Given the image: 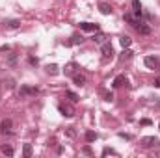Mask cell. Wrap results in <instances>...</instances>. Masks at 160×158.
Returning a JSON list of instances; mask_svg holds the SVG:
<instances>
[{
  "instance_id": "6da1fadb",
  "label": "cell",
  "mask_w": 160,
  "mask_h": 158,
  "mask_svg": "<svg viewBox=\"0 0 160 158\" xmlns=\"http://www.w3.org/2000/svg\"><path fill=\"white\" fill-rule=\"evenodd\" d=\"M125 21H127V22H128L136 32H140L142 36H149V34H151L149 24H147V22H143V21H142V17H136L132 11H127V13H125Z\"/></svg>"
},
{
  "instance_id": "7a4b0ae2",
  "label": "cell",
  "mask_w": 160,
  "mask_h": 158,
  "mask_svg": "<svg viewBox=\"0 0 160 158\" xmlns=\"http://www.w3.org/2000/svg\"><path fill=\"white\" fill-rule=\"evenodd\" d=\"M39 93V89L36 86H21L19 89V97L21 99H28V97H36Z\"/></svg>"
},
{
  "instance_id": "3957f363",
  "label": "cell",
  "mask_w": 160,
  "mask_h": 158,
  "mask_svg": "<svg viewBox=\"0 0 160 158\" xmlns=\"http://www.w3.org/2000/svg\"><path fill=\"white\" fill-rule=\"evenodd\" d=\"M101 52H102V58L104 60H112L114 58V47L108 43V41H104V43H101Z\"/></svg>"
},
{
  "instance_id": "277c9868",
  "label": "cell",
  "mask_w": 160,
  "mask_h": 158,
  "mask_svg": "<svg viewBox=\"0 0 160 158\" xmlns=\"http://www.w3.org/2000/svg\"><path fill=\"white\" fill-rule=\"evenodd\" d=\"M58 110H60V114H62L63 117H73V116H75V108H73L71 104L60 102V104H58Z\"/></svg>"
},
{
  "instance_id": "5b68a950",
  "label": "cell",
  "mask_w": 160,
  "mask_h": 158,
  "mask_svg": "<svg viewBox=\"0 0 160 158\" xmlns=\"http://www.w3.org/2000/svg\"><path fill=\"white\" fill-rule=\"evenodd\" d=\"M0 134H4V136L13 134V121H11V119H4V121L0 123Z\"/></svg>"
},
{
  "instance_id": "8992f818",
  "label": "cell",
  "mask_w": 160,
  "mask_h": 158,
  "mask_svg": "<svg viewBox=\"0 0 160 158\" xmlns=\"http://www.w3.org/2000/svg\"><path fill=\"white\" fill-rule=\"evenodd\" d=\"M143 147H147V149H153V147H158L160 141L158 138H155V136H145V138H142V141H140Z\"/></svg>"
},
{
  "instance_id": "52a82bcc",
  "label": "cell",
  "mask_w": 160,
  "mask_h": 158,
  "mask_svg": "<svg viewBox=\"0 0 160 158\" xmlns=\"http://www.w3.org/2000/svg\"><path fill=\"white\" fill-rule=\"evenodd\" d=\"M78 26H80V30H84V32H99L101 30V26L93 24V22H80Z\"/></svg>"
},
{
  "instance_id": "ba28073f",
  "label": "cell",
  "mask_w": 160,
  "mask_h": 158,
  "mask_svg": "<svg viewBox=\"0 0 160 158\" xmlns=\"http://www.w3.org/2000/svg\"><path fill=\"white\" fill-rule=\"evenodd\" d=\"M112 86H114L116 89H119V87H123V86H128V80H127L125 75H119V77H116V80H114Z\"/></svg>"
},
{
  "instance_id": "9c48e42d",
  "label": "cell",
  "mask_w": 160,
  "mask_h": 158,
  "mask_svg": "<svg viewBox=\"0 0 160 158\" xmlns=\"http://www.w3.org/2000/svg\"><path fill=\"white\" fill-rule=\"evenodd\" d=\"M71 77H73V82H75V86H78V87L86 86V77H84L82 73H73Z\"/></svg>"
},
{
  "instance_id": "30bf717a",
  "label": "cell",
  "mask_w": 160,
  "mask_h": 158,
  "mask_svg": "<svg viewBox=\"0 0 160 158\" xmlns=\"http://www.w3.org/2000/svg\"><path fill=\"white\" fill-rule=\"evenodd\" d=\"M143 62H145V65H147V67H151V69H155V67H158V58H155V56H147V58H145V60H143Z\"/></svg>"
},
{
  "instance_id": "8fae6325",
  "label": "cell",
  "mask_w": 160,
  "mask_h": 158,
  "mask_svg": "<svg viewBox=\"0 0 160 158\" xmlns=\"http://www.w3.org/2000/svg\"><path fill=\"white\" fill-rule=\"evenodd\" d=\"M132 13H134L136 17H142V13H143V9H142V4H140L138 0H132Z\"/></svg>"
},
{
  "instance_id": "7c38bea8",
  "label": "cell",
  "mask_w": 160,
  "mask_h": 158,
  "mask_svg": "<svg viewBox=\"0 0 160 158\" xmlns=\"http://www.w3.org/2000/svg\"><path fill=\"white\" fill-rule=\"evenodd\" d=\"M99 9H101L102 15H110V13H112V6L106 4V2H99Z\"/></svg>"
},
{
  "instance_id": "4fadbf2b",
  "label": "cell",
  "mask_w": 160,
  "mask_h": 158,
  "mask_svg": "<svg viewBox=\"0 0 160 158\" xmlns=\"http://www.w3.org/2000/svg\"><path fill=\"white\" fill-rule=\"evenodd\" d=\"M82 41H84V37H82V36H73V37H71V41H67L65 45H67V47H71V45H80Z\"/></svg>"
},
{
  "instance_id": "5bb4252c",
  "label": "cell",
  "mask_w": 160,
  "mask_h": 158,
  "mask_svg": "<svg viewBox=\"0 0 160 158\" xmlns=\"http://www.w3.org/2000/svg\"><path fill=\"white\" fill-rule=\"evenodd\" d=\"M97 138H99L97 132H93V130H88V132H86V141H95Z\"/></svg>"
},
{
  "instance_id": "9a60e30c",
  "label": "cell",
  "mask_w": 160,
  "mask_h": 158,
  "mask_svg": "<svg viewBox=\"0 0 160 158\" xmlns=\"http://www.w3.org/2000/svg\"><path fill=\"white\" fill-rule=\"evenodd\" d=\"M119 43H121V47H123V48H128V47H130V43H132V39H130L128 36H123V37L119 39Z\"/></svg>"
},
{
  "instance_id": "2e32d148",
  "label": "cell",
  "mask_w": 160,
  "mask_h": 158,
  "mask_svg": "<svg viewBox=\"0 0 160 158\" xmlns=\"http://www.w3.org/2000/svg\"><path fill=\"white\" fill-rule=\"evenodd\" d=\"M22 155H24V158L32 156V145H30V143H24V147H22Z\"/></svg>"
},
{
  "instance_id": "e0dca14e",
  "label": "cell",
  "mask_w": 160,
  "mask_h": 158,
  "mask_svg": "<svg viewBox=\"0 0 160 158\" xmlns=\"http://www.w3.org/2000/svg\"><path fill=\"white\" fill-rule=\"evenodd\" d=\"M132 58V52L128 50V48H125L123 52H121V62H125V60H130Z\"/></svg>"
},
{
  "instance_id": "ac0fdd59",
  "label": "cell",
  "mask_w": 160,
  "mask_h": 158,
  "mask_svg": "<svg viewBox=\"0 0 160 158\" xmlns=\"http://www.w3.org/2000/svg\"><path fill=\"white\" fill-rule=\"evenodd\" d=\"M47 73H48V75H58V65H56V63L47 65Z\"/></svg>"
},
{
  "instance_id": "d6986e66",
  "label": "cell",
  "mask_w": 160,
  "mask_h": 158,
  "mask_svg": "<svg viewBox=\"0 0 160 158\" xmlns=\"http://www.w3.org/2000/svg\"><path fill=\"white\" fill-rule=\"evenodd\" d=\"M65 97H69L71 102H78V95H77L75 91H65Z\"/></svg>"
},
{
  "instance_id": "ffe728a7",
  "label": "cell",
  "mask_w": 160,
  "mask_h": 158,
  "mask_svg": "<svg viewBox=\"0 0 160 158\" xmlns=\"http://www.w3.org/2000/svg\"><path fill=\"white\" fill-rule=\"evenodd\" d=\"M2 153L8 155V156H13V147H9V145H2Z\"/></svg>"
},
{
  "instance_id": "44dd1931",
  "label": "cell",
  "mask_w": 160,
  "mask_h": 158,
  "mask_svg": "<svg viewBox=\"0 0 160 158\" xmlns=\"http://www.w3.org/2000/svg\"><path fill=\"white\" fill-rule=\"evenodd\" d=\"M75 69H77V63H69V65L65 67V75H73Z\"/></svg>"
},
{
  "instance_id": "7402d4cb",
  "label": "cell",
  "mask_w": 160,
  "mask_h": 158,
  "mask_svg": "<svg viewBox=\"0 0 160 158\" xmlns=\"http://www.w3.org/2000/svg\"><path fill=\"white\" fill-rule=\"evenodd\" d=\"M6 24H8V28H19V26H21L19 21H8Z\"/></svg>"
},
{
  "instance_id": "603a6c76",
  "label": "cell",
  "mask_w": 160,
  "mask_h": 158,
  "mask_svg": "<svg viewBox=\"0 0 160 158\" xmlns=\"http://www.w3.org/2000/svg\"><path fill=\"white\" fill-rule=\"evenodd\" d=\"M101 93H102V97H104V101H112V99H114V95H112L110 91H104V89H102Z\"/></svg>"
},
{
  "instance_id": "cb8c5ba5",
  "label": "cell",
  "mask_w": 160,
  "mask_h": 158,
  "mask_svg": "<svg viewBox=\"0 0 160 158\" xmlns=\"http://www.w3.org/2000/svg\"><path fill=\"white\" fill-rule=\"evenodd\" d=\"M82 153H84V155H88V156H93V151H91V147H89V145H86V147L82 149Z\"/></svg>"
},
{
  "instance_id": "d4e9b609",
  "label": "cell",
  "mask_w": 160,
  "mask_h": 158,
  "mask_svg": "<svg viewBox=\"0 0 160 158\" xmlns=\"http://www.w3.org/2000/svg\"><path fill=\"white\" fill-rule=\"evenodd\" d=\"M106 155H118V153H116L114 149H108V147H106V149H102V156H106Z\"/></svg>"
},
{
  "instance_id": "484cf974",
  "label": "cell",
  "mask_w": 160,
  "mask_h": 158,
  "mask_svg": "<svg viewBox=\"0 0 160 158\" xmlns=\"http://www.w3.org/2000/svg\"><path fill=\"white\" fill-rule=\"evenodd\" d=\"M104 39H106V37H104L102 34H99V36H95V37H93V41H95V43H104Z\"/></svg>"
},
{
  "instance_id": "4316f807",
  "label": "cell",
  "mask_w": 160,
  "mask_h": 158,
  "mask_svg": "<svg viewBox=\"0 0 160 158\" xmlns=\"http://www.w3.org/2000/svg\"><path fill=\"white\" fill-rule=\"evenodd\" d=\"M65 134H67V136H71V138H75V134H77V132H75V128H73V126H69V128L65 130Z\"/></svg>"
},
{
  "instance_id": "83f0119b",
  "label": "cell",
  "mask_w": 160,
  "mask_h": 158,
  "mask_svg": "<svg viewBox=\"0 0 160 158\" xmlns=\"http://www.w3.org/2000/svg\"><path fill=\"white\" fill-rule=\"evenodd\" d=\"M28 62H30L32 65H38V58H34V56H30V58H28Z\"/></svg>"
},
{
  "instance_id": "f1b7e54d",
  "label": "cell",
  "mask_w": 160,
  "mask_h": 158,
  "mask_svg": "<svg viewBox=\"0 0 160 158\" xmlns=\"http://www.w3.org/2000/svg\"><path fill=\"white\" fill-rule=\"evenodd\" d=\"M119 136H121V138H125V140H130V136H128V134H125V132H119Z\"/></svg>"
},
{
  "instance_id": "f546056e",
  "label": "cell",
  "mask_w": 160,
  "mask_h": 158,
  "mask_svg": "<svg viewBox=\"0 0 160 158\" xmlns=\"http://www.w3.org/2000/svg\"><path fill=\"white\" fill-rule=\"evenodd\" d=\"M140 123H142V125H151V121H149V119H142Z\"/></svg>"
},
{
  "instance_id": "4dcf8cb0",
  "label": "cell",
  "mask_w": 160,
  "mask_h": 158,
  "mask_svg": "<svg viewBox=\"0 0 160 158\" xmlns=\"http://www.w3.org/2000/svg\"><path fill=\"white\" fill-rule=\"evenodd\" d=\"M155 86H157V87H160V77H157V78H155Z\"/></svg>"
},
{
  "instance_id": "1f68e13d",
  "label": "cell",
  "mask_w": 160,
  "mask_h": 158,
  "mask_svg": "<svg viewBox=\"0 0 160 158\" xmlns=\"http://www.w3.org/2000/svg\"><path fill=\"white\" fill-rule=\"evenodd\" d=\"M158 128H160V125H158Z\"/></svg>"
}]
</instances>
